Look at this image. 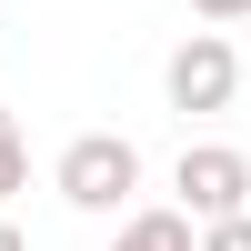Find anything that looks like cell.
I'll return each mask as SVG.
<instances>
[{"mask_svg": "<svg viewBox=\"0 0 251 251\" xmlns=\"http://www.w3.org/2000/svg\"><path fill=\"white\" fill-rule=\"evenodd\" d=\"M131 191H141V151L121 131H80L71 151H60V201H71V211H121Z\"/></svg>", "mask_w": 251, "mask_h": 251, "instance_id": "1", "label": "cell"}, {"mask_svg": "<svg viewBox=\"0 0 251 251\" xmlns=\"http://www.w3.org/2000/svg\"><path fill=\"white\" fill-rule=\"evenodd\" d=\"M171 191H181V211L211 231V221H241L251 211V151H231V141H191L181 151V171H171Z\"/></svg>", "mask_w": 251, "mask_h": 251, "instance_id": "2", "label": "cell"}, {"mask_svg": "<svg viewBox=\"0 0 251 251\" xmlns=\"http://www.w3.org/2000/svg\"><path fill=\"white\" fill-rule=\"evenodd\" d=\"M161 91H171V111H231V91H241V50L221 30H191L171 50V71H161Z\"/></svg>", "mask_w": 251, "mask_h": 251, "instance_id": "3", "label": "cell"}, {"mask_svg": "<svg viewBox=\"0 0 251 251\" xmlns=\"http://www.w3.org/2000/svg\"><path fill=\"white\" fill-rule=\"evenodd\" d=\"M111 251H201V221L181 211V201H171V211H131Z\"/></svg>", "mask_w": 251, "mask_h": 251, "instance_id": "4", "label": "cell"}, {"mask_svg": "<svg viewBox=\"0 0 251 251\" xmlns=\"http://www.w3.org/2000/svg\"><path fill=\"white\" fill-rule=\"evenodd\" d=\"M201 251H251V211H241V221H211V231H201Z\"/></svg>", "mask_w": 251, "mask_h": 251, "instance_id": "5", "label": "cell"}, {"mask_svg": "<svg viewBox=\"0 0 251 251\" xmlns=\"http://www.w3.org/2000/svg\"><path fill=\"white\" fill-rule=\"evenodd\" d=\"M20 181H30V151H20V141H0V201H10Z\"/></svg>", "mask_w": 251, "mask_h": 251, "instance_id": "6", "label": "cell"}, {"mask_svg": "<svg viewBox=\"0 0 251 251\" xmlns=\"http://www.w3.org/2000/svg\"><path fill=\"white\" fill-rule=\"evenodd\" d=\"M201 20H251V0H191Z\"/></svg>", "mask_w": 251, "mask_h": 251, "instance_id": "7", "label": "cell"}, {"mask_svg": "<svg viewBox=\"0 0 251 251\" xmlns=\"http://www.w3.org/2000/svg\"><path fill=\"white\" fill-rule=\"evenodd\" d=\"M0 251H30V241H20V231H10V221H0Z\"/></svg>", "mask_w": 251, "mask_h": 251, "instance_id": "8", "label": "cell"}, {"mask_svg": "<svg viewBox=\"0 0 251 251\" xmlns=\"http://www.w3.org/2000/svg\"><path fill=\"white\" fill-rule=\"evenodd\" d=\"M0 141H20V131H10V111H0Z\"/></svg>", "mask_w": 251, "mask_h": 251, "instance_id": "9", "label": "cell"}]
</instances>
